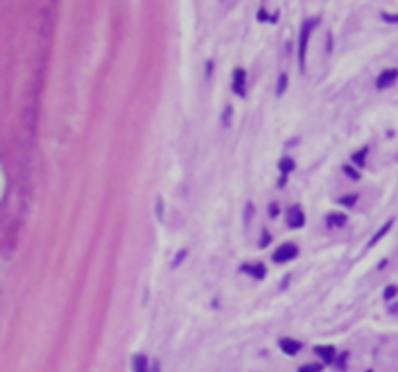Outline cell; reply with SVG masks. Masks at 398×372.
<instances>
[{
    "label": "cell",
    "instance_id": "1",
    "mask_svg": "<svg viewBox=\"0 0 398 372\" xmlns=\"http://www.w3.org/2000/svg\"><path fill=\"white\" fill-rule=\"evenodd\" d=\"M311 27L313 23L305 22L301 25V33H299V68L301 72H305V60H307V47H309V37H311Z\"/></svg>",
    "mask_w": 398,
    "mask_h": 372
},
{
    "label": "cell",
    "instance_id": "2",
    "mask_svg": "<svg viewBox=\"0 0 398 372\" xmlns=\"http://www.w3.org/2000/svg\"><path fill=\"white\" fill-rule=\"evenodd\" d=\"M297 254H299L297 244L286 242V244H282V246L272 254V260H274L276 264H286V262H289V260H293Z\"/></svg>",
    "mask_w": 398,
    "mask_h": 372
},
{
    "label": "cell",
    "instance_id": "3",
    "mask_svg": "<svg viewBox=\"0 0 398 372\" xmlns=\"http://www.w3.org/2000/svg\"><path fill=\"white\" fill-rule=\"evenodd\" d=\"M396 80H398V68H387V70H383V72L379 74L375 86H377V89H387L388 86H392Z\"/></svg>",
    "mask_w": 398,
    "mask_h": 372
},
{
    "label": "cell",
    "instance_id": "4",
    "mask_svg": "<svg viewBox=\"0 0 398 372\" xmlns=\"http://www.w3.org/2000/svg\"><path fill=\"white\" fill-rule=\"evenodd\" d=\"M245 84H247V72H245L243 68H235L233 70V82H231L233 93H237L239 97H245Z\"/></svg>",
    "mask_w": 398,
    "mask_h": 372
},
{
    "label": "cell",
    "instance_id": "5",
    "mask_svg": "<svg viewBox=\"0 0 398 372\" xmlns=\"http://www.w3.org/2000/svg\"><path fill=\"white\" fill-rule=\"evenodd\" d=\"M288 225L291 229H301L305 225V213L301 211V208L297 206H291L288 209Z\"/></svg>",
    "mask_w": 398,
    "mask_h": 372
},
{
    "label": "cell",
    "instance_id": "6",
    "mask_svg": "<svg viewBox=\"0 0 398 372\" xmlns=\"http://www.w3.org/2000/svg\"><path fill=\"white\" fill-rule=\"evenodd\" d=\"M278 345H280V349L284 351L286 355H295V353H299V349H301V343L295 340H291V338H282V340L278 341Z\"/></svg>",
    "mask_w": 398,
    "mask_h": 372
},
{
    "label": "cell",
    "instance_id": "7",
    "mask_svg": "<svg viewBox=\"0 0 398 372\" xmlns=\"http://www.w3.org/2000/svg\"><path fill=\"white\" fill-rule=\"evenodd\" d=\"M241 270H243L245 274L251 275V277H254V279H264V275H266L264 264H258V262H256V264H249V266L245 264Z\"/></svg>",
    "mask_w": 398,
    "mask_h": 372
},
{
    "label": "cell",
    "instance_id": "8",
    "mask_svg": "<svg viewBox=\"0 0 398 372\" xmlns=\"http://www.w3.org/2000/svg\"><path fill=\"white\" fill-rule=\"evenodd\" d=\"M315 353H317L326 364L334 362V357H336V349H334L332 345H317V347H315Z\"/></svg>",
    "mask_w": 398,
    "mask_h": 372
},
{
    "label": "cell",
    "instance_id": "9",
    "mask_svg": "<svg viewBox=\"0 0 398 372\" xmlns=\"http://www.w3.org/2000/svg\"><path fill=\"white\" fill-rule=\"evenodd\" d=\"M278 169H280V173H282V175L288 176L291 171H295V161H293L291 157H288V155H286V157H282V159H280Z\"/></svg>",
    "mask_w": 398,
    "mask_h": 372
},
{
    "label": "cell",
    "instance_id": "10",
    "mask_svg": "<svg viewBox=\"0 0 398 372\" xmlns=\"http://www.w3.org/2000/svg\"><path fill=\"white\" fill-rule=\"evenodd\" d=\"M392 225H394V219H388L387 223H385V225H383V227H381V229L377 231V235H375V237H373V239H371V241H369V246H373V244H377V242L381 241V239H383V237H385V235H387L388 231L392 229Z\"/></svg>",
    "mask_w": 398,
    "mask_h": 372
},
{
    "label": "cell",
    "instance_id": "11",
    "mask_svg": "<svg viewBox=\"0 0 398 372\" xmlns=\"http://www.w3.org/2000/svg\"><path fill=\"white\" fill-rule=\"evenodd\" d=\"M132 368L134 372H148V357L146 355H134Z\"/></svg>",
    "mask_w": 398,
    "mask_h": 372
},
{
    "label": "cell",
    "instance_id": "12",
    "mask_svg": "<svg viewBox=\"0 0 398 372\" xmlns=\"http://www.w3.org/2000/svg\"><path fill=\"white\" fill-rule=\"evenodd\" d=\"M326 223L330 227H342V225H346V215L344 213H330L326 217Z\"/></svg>",
    "mask_w": 398,
    "mask_h": 372
},
{
    "label": "cell",
    "instance_id": "13",
    "mask_svg": "<svg viewBox=\"0 0 398 372\" xmlns=\"http://www.w3.org/2000/svg\"><path fill=\"white\" fill-rule=\"evenodd\" d=\"M367 154H369V147L365 145V147H361L359 152H355L354 155H352V161H354L357 167H363L365 165V159H367Z\"/></svg>",
    "mask_w": 398,
    "mask_h": 372
},
{
    "label": "cell",
    "instance_id": "14",
    "mask_svg": "<svg viewBox=\"0 0 398 372\" xmlns=\"http://www.w3.org/2000/svg\"><path fill=\"white\" fill-rule=\"evenodd\" d=\"M286 88H288V76H286V74H280L278 84H276V95H284Z\"/></svg>",
    "mask_w": 398,
    "mask_h": 372
},
{
    "label": "cell",
    "instance_id": "15",
    "mask_svg": "<svg viewBox=\"0 0 398 372\" xmlns=\"http://www.w3.org/2000/svg\"><path fill=\"white\" fill-rule=\"evenodd\" d=\"M321 370H322V364H317V362H307V364L299 366L297 372H321Z\"/></svg>",
    "mask_w": 398,
    "mask_h": 372
},
{
    "label": "cell",
    "instance_id": "16",
    "mask_svg": "<svg viewBox=\"0 0 398 372\" xmlns=\"http://www.w3.org/2000/svg\"><path fill=\"white\" fill-rule=\"evenodd\" d=\"M357 198H359L357 194H350V196H342L340 200H338V202H340L342 206H348V208H352L355 202H357Z\"/></svg>",
    "mask_w": 398,
    "mask_h": 372
},
{
    "label": "cell",
    "instance_id": "17",
    "mask_svg": "<svg viewBox=\"0 0 398 372\" xmlns=\"http://www.w3.org/2000/svg\"><path fill=\"white\" fill-rule=\"evenodd\" d=\"M272 242V235L268 233V231H262V235H260V241H258V246L260 248H264V246H268Z\"/></svg>",
    "mask_w": 398,
    "mask_h": 372
},
{
    "label": "cell",
    "instance_id": "18",
    "mask_svg": "<svg viewBox=\"0 0 398 372\" xmlns=\"http://www.w3.org/2000/svg\"><path fill=\"white\" fill-rule=\"evenodd\" d=\"M342 171H344V173H346L348 176H350V178H354V180H357V178H359V173H357L355 169H352V167H348V165H344Z\"/></svg>",
    "mask_w": 398,
    "mask_h": 372
},
{
    "label": "cell",
    "instance_id": "19",
    "mask_svg": "<svg viewBox=\"0 0 398 372\" xmlns=\"http://www.w3.org/2000/svg\"><path fill=\"white\" fill-rule=\"evenodd\" d=\"M396 293H398V289L394 287V285H390V287H387V289H385V299H387V301H390V299H394V296H396Z\"/></svg>",
    "mask_w": 398,
    "mask_h": 372
},
{
    "label": "cell",
    "instance_id": "20",
    "mask_svg": "<svg viewBox=\"0 0 398 372\" xmlns=\"http://www.w3.org/2000/svg\"><path fill=\"white\" fill-rule=\"evenodd\" d=\"M383 16V20L388 23H398V14H387V12H383L381 14Z\"/></svg>",
    "mask_w": 398,
    "mask_h": 372
},
{
    "label": "cell",
    "instance_id": "21",
    "mask_svg": "<svg viewBox=\"0 0 398 372\" xmlns=\"http://www.w3.org/2000/svg\"><path fill=\"white\" fill-rule=\"evenodd\" d=\"M270 213H272V217H274V215L278 213V206H276V204H272V206H270Z\"/></svg>",
    "mask_w": 398,
    "mask_h": 372
},
{
    "label": "cell",
    "instance_id": "22",
    "mask_svg": "<svg viewBox=\"0 0 398 372\" xmlns=\"http://www.w3.org/2000/svg\"><path fill=\"white\" fill-rule=\"evenodd\" d=\"M258 20H260V22H262V20H266V10L258 12Z\"/></svg>",
    "mask_w": 398,
    "mask_h": 372
},
{
    "label": "cell",
    "instance_id": "23",
    "mask_svg": "<svg viewBox=\"0 0 398 372\" xmlns=\"http://www.w3.org/2000/svg\"><path fill=\"white\" fill-rule=\"evenodd\" d=\"M152 372H159V362L155 361V364H154V368H152Z\"/></svg>",
    "mask_w": 398,
    "mask_h": 372
},
{
    "label": "cell",
    "instance_id": "24",
    "mask_svg": "<svg viewBox=\"0 0 398 372\" xmlns=\"http://www.w3.org/2000/svg\"><path fill=\"white\" fill-rule=\"evenodd\" d=\"M367 372H375V370H367Z\"/></svg>",
    "mask_w": 398,
    "mask_h": 372
}]
</instances>
